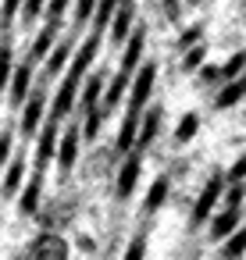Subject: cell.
Returning <instances> with one entry per match:
<instances>
[{"mask_svg":"<svg viewBox=\"0 0 246 260\" xmlns=\"http://www.w3.org/2000/svg\"><path fill=\"white\" fill-rule=\"evenodd\" d=\"M153 86H157V61H146V64L136 72V79H132L129 111H143V107L150 104V93H153Z\"/></svg>","mask_w":246,"mask_h":260,"instance_id":"6da1fadb","label":"cell"},{"mask_svg":"<svg viewBox=\"0 0 246 260\" xmlns=\"http://www.w3.org/2000/svg\"><path fill=\"white\" fill-rule=\"evenodd\" d=\"M33 96V61H18L15 68V79L8 86V104L11 107H25Z\"/></svg>","mask_w":246,"mask_h":260,"instance_id":"7a4b0ae2","label":"cell"},{"mask_svg":"<svg viewBox=\"0 0 246 260\" xmlns=\"http://www.w3.org/2000/svg\"><path fill=\"white\" fill-rule=\"evenodd\" d=\"M221 192H225V178H221V175H210V182L200 189V196H196V203H193V224H203V221L210 217V210H214V203H218Z\"/></svg>","mask_w":246,"mask_h":260,"instance_id":"3957f363","label":"cell"},{"mask_svg":"<svg viewBox=\"0 0 246 260\" xmlns=\"http://www.w3.org/2000/svg\"><path fill=\"white\" fill-rule=\"evenodd\" d=\"M97 54H100V32L93 29V36H86L82 40V47H79V54H75V61H72V68H68V79H75V82H82V75L93 68V61H97Z\"/></svg>","mask_w":246,"mask_h":260,"instance_id":"277c9868","label":"cell"},{"mask_svg":"<svg viewBox=\"0 0 246 260\" xmlns=\"http://www.w3.org/2000/svg\"><path fill=\"white\" fill-rule=\"evenodd\" d=\"M22 260H68V246L57 239V235H40L33 246H29V253L22 256Z\"/></svg>","mask_w":246,"mask_h":260,"instance_id":"5b68a950","label":"cell"},{"mask_svg":"<svg viewBox=\"0 0 246 260\" xmlns=\"http://www.w3.org/2000/svg\"><path fill=\"white\" fill-rule=\"evenodd\" d=\"M139 168H143V157H139V153H129L125 164L118 168V182H114L118 200H129V196H132V189H136V182H139Z\"/></svg>","mask_w":246,"mask_h":260,"instance_id":"8992f818","label":"cell"},{"mask_svg":"<svg viewBox=\"0 0 246 260\" xmlns=\"http://www.w3.org/2000/svg\"><path fill=\"white\" fill-rule=\"evenodd\" d=\"M43 118H47V96H43V89H36L29 96V104L22 107V132L36 136V128L43 125Z\"/></svg>","mask_w":246,"mask_h":260,"instance_id":"52a82bcc","label":"cell"},{"mask_svg":"<svg viewBox=\"0 0 246 260\" xmlns=\"http://www.w3.org/2000/svg\"><path fill=\"white\" fill-rule=\"evenodd\" d=\"M139 125H143L139 111H125V121H121L118 139H114V150H118V153H132V150L139 146Z\"/></svg>","mask_w":246,"mask_h":260,"instance_id":"ba28073f","label":"cell"},{"mask_svg":"<svg viewBox=\"0 0 246 260\" xmlns=\"http://www.w3.org/2000/svg\"><path fill=\"white\" fill-rule=\"evenodd\" d=\"M143 47H146V32L143 29H136L132 32V40L125 43V50H121V72L125 75H132L136 79V72L143 68Z\"/></svg>","mask_w":246,"mask_h":260,"instance_id":"9c48e42d","label":"cell"},{"mask_svg":"<svg viewBox=\"0 0 246 260\" xmlns=\"http://www.w3.org/2000/svg\"><path fill=\"white\" fill-rule=\"evenodd\" d=\"M132 22H136V8H132V0H125L121 11H118L114 22H111V43H114V47H121V43L132 40V32H136Z\"/></svg>","mask_w":246,"mask_h":260,"instance_id":"30bf717a","label":"cell"},{"mask_svg":"<svg viewBox=\"0 0 246 260\" xmlns=\"http://www.w3.org/2000/svg\"><path fill=\"white\" fill-rule=\"evenodd\" d=\"M75 93H79V82L65 75V82H61V89L54 93V104H50V121H61L75 107Z\"/></svg>","mask_w":246,"mask_h":260,"instance_id":"8fae6325","label":"cell"},{"mask_svg":"<svg viewBox=\"0 0 246 260\" xmlns=\"http://www.w3.org/2000/svg\"><path fill=\"white\" fill-rule=\"evenodd\" d=\"M79 128H65V139H61V150H57V168L68 175L72 168H75V160H79Z\"/></svg>","mask_w":246,"mask_h":260,"instance_id":"7c38bea8","label":"cell"},{"mask_svg":"<svg viewBox=\"0 0 246 260\" xmlns=\"http://www.w3.org/2000/svg\"><path fill=\"white\" fill-rule=\"evenodd\" d=\"M61 150V139H57V121H47L43 132H40V146H36V164L43 168L54 153Z\"/></svg>","mask_w":246,"mask_h":260,"instance_id":"4fadbf2b","label":"cell"},{"mask_svg":"<svg viewBox=\"0 0 246 260\" xmlns=\"http://www.w3.org/2000/svg\"><path fill=\"white\" fill-rule=\"evenodd\" d=\"M242 96H246V75H239V79H232V82L221 86V93L214 96V111H228V107H235Z\"/></svg>","mask_w":246,"mask_h":260,"instance_id":"5bb4252c","label":"cell"},{"mask_svg":"<svg viewBox=\"0 0 246 260\" xmlns=\"http://www.w3.org/2000/svg\"><path fill=\"white\" fill-rule=\"evenodd\" d=\"M54 29L57 25H43L40 32H36V40H33V47H29V61H50V54H54Z\"/></svg>","mask_w":246,"mask_h":260,"instance_id":"9a60e30c","label":"cell"},{"mask_svg":"<svg viewBox=\"0 0 246 260\" xmlns=\"http://www.w3.org/2000/svg\"><path fill=\"white\" fill-rule=\"evenodd\" d=\"M40 189H43V175H40V168H36V175L25 182V189H22V196H18L22 214H36V207H40Z\"/></svg>","mask_w":246,"mask_h":260,"instance_id":"2e32d148","label":"cell"},{"mask_svg":"<svg viewBox=\"0 0 246 260\" xmlns=\"http://www.w3.org/2000/svg\"><path fill=\"white\" fill-rule=\"evenodd\" d=\"M235 224H239V207H228L225 214H218V217L210 221V235L228 242V239L235 235Z\"/></svg>","mask_w":246,"mask_h":260,"instance_id":"e0dca14e","label":"cell"},{"mask_svg":"<svg viewBox=\"0 0 246 260\" xmlns=\"http://www.w3.org/2000/svg\"><path fill=\"white\" fill-rule=\"evenodd\" d=\"M157 128H161V107H150L146 118H143V125H139V146H136V153H143L157 139Z\"/></svg>","mask_w":246,"mask_h":260,"instance_id":"ac0fdd59","label":"cell"},{"mask_svg":"<svg viewBox=\"0 0 246 260\" xmlns=\"http://www.w3.org/2000/svg\"><path fill=\"white\" fill-rule=\"evenodd\" d=\"M132 86V75H125L121 68H118V75H111V82H107V93H104V107H118L121 104V93Z\"/></svg>","mask_w":246,"mask_h":260,"instance_id":"d6986e66","label":"cell"},{"mask_svg":"<svg viewBox=\"0 0 246 260\" xmlns=\"http://www.w3.org/2000/svg\"><path fill=\"white\" fill-rule=\"evenodd\" d=\"M196 128H200V118H196L193 111H189V114H182V118H178V125H175V146H186V143H193Z\"/></svg>","mask_w":246,"mask_h":260,"instance_id":"ffe728a7","label":"cell"},{"mask_svg":"<svg viewBox=\"0 0 246 260\" xmlns=\"http://www.w3.org/2000/svg\"><path fill=\"white\" fill-rule=\"evenodd\" d=\"M164 200H168V178L161 175V178H153V185H150V192H146V200H143V210L153 214Z\"/></svg>","mask_w":246,"mask_h":260,"instance_id":"44dd1931","label":"cell"},{"mask_svg":"<svg viewBox=\"0 0 246 260\" xmlns=\"http://www.w3.org/2000/svg\"><path fill=\"white\" fill-rule=\"evenodd\" d=\"M68 57H72V43H68V40H61V43L54 47L50 61H47V75H61V72H65V64H68Z\"/></svg>","mask_w":246,"mask_h":260,"instance_id":"7402d4cb","label":"cell"},{"mask_svg":"<svg viewBox=\"0 0 246 260\" xmlns=\"http://www.w3.org/2000/svg\"><path fill=\"white\" fill-rule=\"evenodd\" d=\"M15 50H11V43L4 40V50H0V82H4V89L11 86V79H15Z\"/></svg>","mask_w":246,"mask_h":260,"instance_id":"603a6c76","label":"cell"},{"mask_svg":"<svg viewBox=\"0 0 246 260\" xmlns=\"http://www.w3.org/2000/svg\"><path fill=\"white\" fill-rule=\"evenodd\" d=\"M22 175H25V164L22 160H11L8 164V175H4V196H15L22 189Z\"/></svg>","mask_w":246,"mask_h":260,"instance_id":"cb8c5ba5","label":"cell"},{"mask_svg":"<svg viewBox=\"0 0 246 260\" xmlns=\"http://www.w3.org/2000/svg\"><path fill=\"white\" fill-rule=\"evenodd\" d=\"M242 253H246V228H239V232L221 246V256H225V260H242Z\"/></svg>","mask_w":246,"mask_h":260,"instance_id":"d4e9b609","label":"cell"},{"mask_svg":"<svg viewBox=\"0 0 246 260\" xmlns=\"http://www.w3.org/2000/svg\"><path fill=\"white\" fill-rule=\"evenodd\" d=\"M200 40H203V22H196V25H189L178 40H175V47L186 54V50H193V47H200Z\"/></svg>","mask_w":246,"mask_h":260,"instance_id":"484cf974","label":"cell"},{"mask_svg":"<svg viewBox=\"0 0 246 260\" xmlns=\"http://www.w3.org/2000/svg\"><path fill=\"white\" fill-rule=\"evenodd\" d=\"M104 107H93V111H86V125H82V139H97V132H100V121H104Z\"/></svg>","mask_w":246,"mask_h":260,"instance_id":"4316f807","label":"cell"},{"mask_svg":"<svg viewBox=\"0 0 246 260\" xmlns=\"http://www.w3.org/2000/svg\"><path fill=\"white\" fill-rule=\"evenodd\" d=\"M203 61H207V47L200 43V47L186 50V57H182V68H186V72H196V68H203Z\"/></svg>","mask_w":246,"mask_h":260,"instance_id":"83f0119b","label":"cell"},{"mask_svg":"<svg viewBox=\"0 0 246 260\" xmlns=\"http://www.w3.org/2000/svg\"><path fill=\"white\" fill-rule=\"evenodd\" d=\"M97 8H100V0H75V22L86 25L89 18H97Z\"/></svg>","mask_w":246,"mask_h":260,"instance_id":"f1b7e54d","label":"cell"},{"mask_svg":"<svg viewBox=\"0 0 246 260\" xmlns=\"http://www.w3.org/2000/svg\"><path fill=\"white\" fill-rule=\"evenodd\" d=\"M47 4H50V0H25L22 18H25V22H36V15H47Z\"/></svg>","mask_w":246,"mask_h":260,"instance_id":"f546056e","label":"cell"},{"mask_svg":"<svg viewBox=\"0 0 246 260\" xmlns=\"http://www.w3.org/2000/svg\"><path fill=\"white\" fill-rule=\"evenodd\" d=\"M143 253H146V235L139 232V235L129 242V249H125V256H121V260H143Z\"/></svg>","mask_w":246,"mask_h":260,"instance_id":"4dcf8cb0","label":"cell"},{"mask_svg":"<svg viewBox=\"0 0 246 260\" xmlns=\"http://www.w3.org/2000/svg\"><path fill=\"white\" fill-rule=\"evenodd\" d=\"M72 4V0H50L47 4V18H50V25H57L61 18H65V8Z\"/></svg>","mask_w":246,"mask_h":260,"instance_id":"1f68e13d","label":"cell"},{"mask_svg":"<svg viewBox=\"0 0 246 260\" xmlns=\"http://www.w3.org/2000/svg\"><path fill=\"white\" fill-rule=\"evenodd\" d=\"M242 178H246V157H239V160L228 168V182H232V185H242Z\"/></svg>","mask_w":246,"mask_h":260,"instance_id":"d6a6232c","label":"cell"},{"mask_svg":"<svg viewBox=\"0 0 246 260\" xmlns=\"http://www.w3.org/2000/svg\"><path fill=\"white\" fill-rule=\"evenodd\" d=\"M18 8H25V0H4V29H8V25H15Z\"/></svg>","mask_w":246,"mask_h":260,"instance_id":"836d02e7","label":"cell"},{"mask_svg":"<svg viewBox=\"0 0 246 260\" xmlns=\"http://www.w3.org/2000/svg\"><path fill=\"white\" fill-rule=\"evenodd\" d=\"M11 146H15V136H11V128H4V136H0V160H4V168H8V153H11Z\"/></svg>","mask_w":246,"mask_h":260,"instance_id":"e575fe53","label":"cell"},{"mask_svg":"<svg viewBox=\"0 0 246 260\" xmlns=\"http://www.w3.org/2000/svg\"><path fill=\"white\" fill-rule=\"evenodd\" d=\"M242 196H246V189H242V185L225 189V203H228V207H239V203H242Z\"/></svg>","mask_w":246,"mask_h":260,"instance_id":"d590c367","label":"cell"},{"mask_svg":"<svg viewBox=\"0 0 246 260\" xmlns=\"http://www.w3.org/2000/svg\"><path fill=\"white\" fill-rule=\"evenodd\" d=\"M200 79H203V82H214V79H225V75H221V68H214V64H203V68H200Z\"/></svg>","mask_w":246,"mask_h":260,"instance_id":"8d00e7d4","label":"cell"},{"mask_svg":"<svg viewBox=\"0 0 246 260\" xmlns=\"http://www.w3.org/2000/svg\"><path fill=\"white\" fill-rule=\"evenodd\" d=\"M164 15H168L171 22L178 18V0H164Z\"/></svg>","mask_w":246,"mask_h":260,"instance_id":"74e56055","label":"cell"},{"mask_svg":"<svg viewBox=\"0 0 246 260\" xmlns=\"http://www.w3.org/2000/svg\"><path fill=\"white\" fill-rule=\"evenodd\" d=\"M189 4H207V0H189Z\"/></svg>","mask_w":246,"mask_h":260,"instance_id":"f35d334b","label":"cell"},{"mask_svg":"<svg viewBox=\"0 0 246 260\" xmlns=\"http://www.w3.org/2000/svg\"><path fill=\"white\" fill-rule=\"evenodd\" d=\"M242 4H246V0H242Z\"/></svg>","mask_w":246,"mask_h":260,"instance_id":"ab89813d","label":"cell"}]
</instances>
